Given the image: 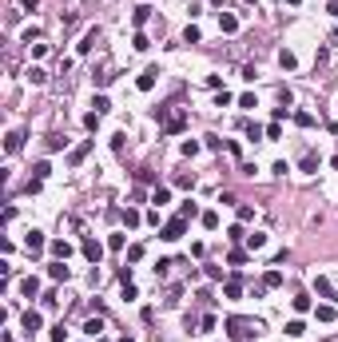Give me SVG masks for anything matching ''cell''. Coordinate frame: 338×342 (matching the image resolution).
Returning a JSON list of instances; mask_svg holds the SVG:
<instances>
[{
	"label": "cell",
	"instance_id": "1",
	"mask_svg": "<svg viewBox=\"0 0 338 342\" xmlns=\"http://www.w3.org/2000/svg\"><path fill=\"white\" fill-rule=\"evenodd\" d=\"M223 330H227V338L243 342V338H259L263 322H259V318H239V314H231V318L223 322Z\"/></svg>",
	"mask_w": 338,
	"mask_h": 342
},
{
	"label": "cell",
	"instance_id": "2",
	"mask_svg": "<svg viewBox=\"0 0 338 342\" xmlns=\"http://www.w3.org/2000/svg\"><path fill=\"white\" fill-rule=\"evenodd\" d=\"M183 235H187V219H183V215L167 219V223H163V231H159V239H163V243H175V239H183Z\"/></svg>",
	"mask_w": 338,
	"mask_h": 342
},
{
	"label": "cell",
	"instance_id": "3",
	"mask_svg": "<svg viewBox=\"0 0 338 342\" xmlns=\"http://www.w3.org/2000/svg\"><path fill=\"white\" fill-rule=\"evenodd\" d=\"M80 251H84V259H88L92 267L104 259V243H96V239H84V243H80Z\"/></svg>",
	"mask_w": 338,
	"mask_h": 342
},
{
	"label": "cell",
	"instance_id": "4",
	"mask_svg": "<svg viewBox=\"0 0 338 342\" xmlns=\"http://www.w3.org/2000/svg\"><path fill=\"white\" fill-rule=\"evenodd\" d=\"M159 76H163V72H159V68H143V72H139V80H135V88H139V92H151V88H155V80H159Z\"/></svg>",
	"mask_w": 338,
	"mask_h": 342
},
{
	"label": "cell",
	"instance_id": "5",
	"mask_svg": "<svg viewBox=\"0 0 338 342\" xmlns=\"http://www.w3.org/2000/svg\"><path fill=\"white\" fill-rule=\"evenodd\" d=\"M314 294H318V298H326V302H338V290H334V283H330V279H322V275L314 279Z\"/></svg>",
	"mask_w": 338,
	"mask_h": 342
},
{
	"label": "cell",
	"instance_id": "6",
	"mask_svg": "<svg viewBox=\"0 0 338 342\" xmlns=\"http://www.w3.org/2000/svg\"><path fill=\"white\" fill-rule=\"evenodd\" d=\"M20 322H24V334H28V338H32V334H36V330L44 326V318H40V310H24V318H20Z\"/></svg>",
	"mask_w": 338,
	"mask_h": 342
},
{
	"label": "cell",
	"instance_id": "7",
	"mask_svg": "<svg viewBox=\"0 0 338 342\" xmlns=\"http://www.w3.org/2000/svg\"><path fill=\"white\" fill-rule=\"evenodd\" d=\"M100 36H104L100 28H88V32H84V40H80V56H88V52L100 44Z\"/></svg>",
	"mask_w": 338,
	"mask_h": 342
},
{
	"label": "cell",
	"instance_id": "8",
	"mask_svg": "<svg viewBox=\"0 0 338 342\" xmlns=\"http://www.w3.org/2000/svg\"><path fill=\"white\" fill-rule=\"evenodd\" d=\"M44 243H48V239H44V231H28V239H24L28 255H40V251H44Z\"/></svg>",
	"mask_w": 338,
	"mask_h": 342
},
{
	"label": "cell",
	"instance_id": "9",
	"mask_svg": "<svg viewBox=\"0 0 338 342\" xmlns=\"http://www.w3.org/2000/svg\"><path fill=\"white\" fill-rule=\"evenodd\" d=\"M219 32H227V36L239 32V16L235 12H219Z\"/></svg>",
	"mask_w": 338,
	"mask_h": 342
},
{
	"label": "cell",
	"instance_id": "10",
	"mask_svg": "<svg viewBox=\"0 0 338 342\" xmlns=\"http://www.w3.org/2000/svg\"><path fill=\"white\" fill-rule=\"evenodd\" d=\"M20 294H24V298H36V294H40V279H36V275L20 279Z\"/></svg>",
	"mask_w": 338,
	"mask_h": 342
},
{
	"label": "cell",
	"instance_id": "11",
	"mask_svg": "<svg viewBox=\"0 0 338 342\" xmlns=\"http://www.w3.org/2000/svg\"><path fill=\"white\" fill-rule=\"evenodd\" d=\"M48 275H52L56 283H68V279H72V267H64V259H56V263L48 267Z\"/></svg>",
	"mask_w": 338,
	"mask_h": 342
},
{
	"label": "cell",
	"instance_id": "12",
	"mask_svg": "<svg viewBox=\"0 0 338 342\" xmlns=\"http://www.w3.org/2000/svg\"><path fill=\"white\" fill-rule=\"evenodd\" d=\"M20 147H24V131H8V139H4V151H8V155H16Z\"/></svg>",
	"mask_w": 338,
	"mask_h": 342
},
{
	"label": "cell",
	"instance_id": "13",
	"mask_svg": "<svg viewBox=\"0 0 338 342\" xmlns=\"http://www.w3.org/2000/svg\"><path fill=\"white\" fill-rule=\"evenodd\" d=\"M92 151V139H84L80 147H72V155H68V167H76V163H84V155Z\"/></svg>",
	"mask_w": 338,
	"mask_h": 342
},
{
	"label": "cell",
	"instance_id": "14",
	"mask_svg": "<svg viewBox=\"0 0 338 342\" xmlns=\"http://www.w3.org/2000/svg\"><path fill=\"white\" fill-rule=\"evenodd\" d=\"M119 219H123V227H139V223H143V215H139L135 207H123V211H119Z\"/></svg>",
	"mask_w": 338,
	"mask_h": 342
},
{
	"label": "cell",
	"instance_id": "15",
	"mask_svg": "<svg viewBox=\"0 0 338 342\" xmlns=\"http://www.w3.org/2000/svg\"><path fill=\"white\" fill-rule=\"evenodd\" d=\"M314 318H318V322H334V318H338L334 302H322V306H318V310H314Z\"/></svg>",
	"mask_w": 338,
	"mask_h": 342
},
{
	"label": "cell",
	"instance_id": "16",
	"mask_svg": "<svg viewBox=\"0 0 338 342\" xmlns=\"http://www.w3.org/2000/svg\"><path fill=\"white\" fill-rule=\"evenodd\" d=\"M147 20H151V8H147V4H139V8L131 12V24H135V28H143Z\"/></svg>",
	"mask_w": 338,
	"mask_h": 342
},
{
	"label": "cell",
	"instance_id": "17",
	"mask_svg": "<svg viewBox=\"0 0 338 342\" xmlns=\"http://www.w3.org/2000/svg\"><path fill=\"white\" fill-rule=\"evenodd\" d=\"M48 247H52V255H56V259H68V255H72V243H64V239H52Z\"/></svg>",
	"mask_w": 338,
	"mask_h": 342
},
{
	"label": "cell",
	"instance_id": "18",
	"mask_svg": "<svg viewBox=\"0 0 338 342\" xmlns=\"http://www.w3.org/2000/svg\"><path fill=\"white\" fill-rule=\"evenodd\" d=\"M279 64L286 68V72H294V68H298V56H294L290 48H282V52H279Z\"/></svg>",
	"mask_w": 338,
	"mask_h": 342
},
{
	"label": "cell",
	"instance_id": "19",
	"mask_svg": "<svg viewBox=\"0 0 338 342\" xmlns=\"http://www.w3.org/2000/svg\"><path fill=\"white\" fill-rule=\"evenodd\" d=\"M28 84L44 88V84H48V72H44V68H28Z\"/></svg>",
	"mask_w": 338,
	"mask_h": 342
},
{
	"label": "cell",
	"instance_id": "20",
	"mask_svg": "<svg viewBox=\"0 0 338 342\" xmlns=\"http://www.w3.org/2000/svg\"><path fill=\"white\" fill-rule=\"evenodd\" d=\"M286 334H290V338H302V334H306V322H302V318H290V322H286Z\"/></svg>",
	"mask_w": 338,
	"mask_h": 342
},
{
	"label": "cell",
	"instance_id": "21",
	"mask_svg": "<svg viewBox=\"0 0 338 342\" xmlns=\"http://www.w3.org/2000/svg\"><path fill=\"white\" fill-rule=\"evenodd\" d=\"M151 203H155V207H167V203H171V191H167V187H155V191H151Z\"/></svg>",
	"mask_w": 338,
	"mask_h": 342
},
{
	"label": "cell",
	"instance_id": "22",
	"mask_svg": "<svg viewBox=\"0 0 338 342\" xmlns=\"http://www.w3.org/2000/svg\"><path fill=\"white\" fill-rule=\"evenodd\" d=\"M247 247H251V251H263V247H267V235H263V231L247 235Z\"/></svg>",
	"mask_w": 338,
	"mask_h": 342
},
{
	"label": "cell",
	"instance_id": "23",
	"mask_svg": "<svg viewBox=\"0 0 338 342\" xmlns=\"http://www.w3.org/2000/svg\"><path fill=\"white\" fill-rule=\"evenodd\" d=\"M290 306H294L298 314H306V310H310V294H294V298H290Z\"/></svg>",
	"mask_w": 338,
	"mask_h": 342
},
{
	"label": "cell",
	"instance_id": "24",
	"mask_svg": "<svg viewBox=\"0 0 338 342\" xmlns=\"http://www.w3.org/2000/svg\"><path fill=\"white\" fill-rule=\"evenodd\" d=\"M298 167L306 171V175H310V171L318 167V151H306V155H302V163H298Z\"/></svg>",
	"mask_w": 338,
	"mask_h": 342
},
{
	"label": "cell",
	"instance_id": "25",
	"mask_svg": "<svg viewBox=\"0 0 338 342\" xmlns=\"http://www.w3.org/2000/svg\"><path fill=\"white\" fill-rule=\"evenodd\" d=\"M223 294H227V298H239V294H243V283H239V279H227Z\"/></svg>",
	"mask_w": 338,
	"mask_h": 342
},
{
	"label": "cell",
	"instance_id": "26",
	"mask_svg": "<svg viewBox=\"0 0 338 342\" xmlns=\"http://www.w3.org/2000/svg\"><path fill=\"white\" fill-rule=\"evenodd\" d=\"M263 286H267V290L282 286V275H279V271H267V275H263Z\"/></svg>",
	"mask_w": 338,
	"mask_h": 342
},
{
	"label": "cell",
	"instance_id": "27",
	"mask_svg": "<svg viewBox=\"0 0 338 342\" xmlns=\"http://www.w3.org/2000/svg\"><path fill=\"white\" fill-rule=\"evenodd\" d=\"M100 330H104V318H88V322H84V334H92V338H96Z\"/></svg>",
	"mask_w": 338,
	"mask_h": 342
},
{
	"label": "cell",
	"instance_id": "28",
	"mask_svg": "<svg viewBox=\"0 0 338 342\" xmlns=\"http://www.w3.org/2000/svg\"><path fill=\"white\" fill-rule=\"evenodd\" d=\"M52 175V167H48V159H40L36 167H32V179H48Z\"/></svg>",
	"mask_w": 338,
	"mask_h": 342
},
{
	"label": "cell",
	"instance_id": "29",
	"mask_svg": "<svg viewBox=\"0 0 338 342\" xmlns=\"http://www.w3.org/2000/svg\"><path fill=\"white\" fill-rule=\"evenodd\" d=\"M183 40H187V44H199V40H203V32H199L195 24H187V32H183Z\"/></svg>",
	"mask_w": 338,
	"mask_h": 342
},
{
	"label": "cell",
	"instance_id": "30",
	"mask_svg": "<svg viewBox=\"0 0 338 342\" xmlns=\"http://www.w3.org/2000/svg\"><path fill=\"white\" fill-rule=\"evenodd\" d=\"M179 215H183V219H195V215H199V207L187 199V203H179Z\"/></svg>",
	"mask_w": 338,
	"mask_h": 342
},
{
	"label": "cell",
	"instance_id": "31",
	"mask_svg": "<svg viewBox=\"0 0 338 342\" xmlns=\"http://www.w3.org/2000/svg\"><path fill=\"white\" fill-rule=\"evenodd\" d=\"M199 219H203V227H207V231H215V227H219V215H215V211H203Z\"/></svg>",
	"mask_w": 338,
	"mask_h": 342
},
{
	"label": "cell",
	"instance_id": "32",
	"mask_svg": "<svg viewBox=\"0 0 338 342\" xmlns=\"http://www.w3.org/2000/svg\"><path fill=\"white\" fill-rule=\"evenodd\" d=\"M267 135V127H259V123H247V139H263Z\"/></svg>",
	"mask_w": 338,
	"mask_h": 342
},
{
	"label": "cell",
	"instance_id": "33",
	"mask_svg": "<svg viewBox=\"0 0 338 342\" xmlns=\"http://www.w3.org/2000/svg\"><path fill=\"white\" fill-rule=\"evenodd\" d=\"M207 330H215V314H203L199 318V334H207Z\"/></svg>",
	"mask_w": 338,
	"mask_h": 342
},
{
	"label": "cell",
	"instance_id": "34",
	"mask_svg": "<svg viewBox=\"0 0 338 342\" xmlns=\"http://www.w3.org/2000/svg\"><path fill=\"white\" fill-rule=\"evenodd\" d=\"M92 108H96L100 115H104V112H112V104H108V96H96V100H92Z\"/></svg>",
	"mask_w": 338,
	"mask_h": 342
},
{
	"label": "cell",
	"instance_id": "35",
	"mask_svg": "<svg viewBox=\"0 0 338 342\" xmlns=\"http://www.w3.org/2000/svg\"><path fill=\"white\" fill-rule=\"evenodd\" d=\"M84 127H88V131H96V127H100V112H88V115H84Z\"/></svg>",
	"mask_w": 338,
	"mask_h": 342
},
{
	"label": "cell",
	"instance_id": "36",
	"mask_svg": "<svg viewBox=\"0 0 338 342\" xmlns=\"http://www.w3.org/2000/svg\"><path fill=\"white\" fill-rule=\"evenodd\" d=\"M294 123H298V127H310V123H314V115H310V112H294Z\"/></svg>",
	"mask_w": 338,
	"mask_h": 342
},
{
	"label": "cell",
	"instance_id": "37",
	"mask_svg": "<svg viewBox=\"0 0 338 342\" xmlns=\"http://www.w3.org/2000/svg\"><path fill=\"white\" fill-rule=\"evenodd\" d=\"M251 219H255V207L243 203V207H239V223H251Z\"/></svg>",
	"mask_w": 338,
	"mask_h": 342
},
{
	"label": "cell",
	"instance_id": "38",
	"mask_svg": "<svg viewBox=\"0 0 338 342\" xmlns=\"http://www.w3.org/2000/svg\"><path fill=\"white\" fill-rule=\"evenodd\" d=\"M167 267H175V263H171V259H159V263H155V279H163V275H167Z\"/></svg>",
	"mask_w": 338,
	"mask_h": 342
},
{
	"label": "cell",
	"instance_id": "39",
	"mask_svg": "<svg viewBox=\"0 0 338 342\" xmlns=\"http://www.w3.org/2000/svg\"><path fill=\"white\" fill-rule=\"evenodd\" d=\"M227 239H231V243H239V239H247V231H243V227H239V223H235V227L227 231Z\"/></svg>",
	"mask_w": 338,
	"mask_h": 342
},
{
	"label": "cell",
	"instance_id": "40",
	"mask_svg": "<svg viewBox=\"0 0 338 342\" xmlns=\"http://www.w3.org/2000/svg\"><path fill=\"white\" fill-rule=\"evenodd\" d=\"M64 143H68V139H64V135H48V151H60V147H64Z\"/></svg>",
	"mask_w": 338,
	"mask_h": 342
},
{
	"label": "cell",
	"instance_id": "41",
	"mask_svg": "<svg viewBox=\"0 0 338 342\" xmlns=\"http://www.w3.org/2000/svg\"><path fill=\"white\" fill-rule=\"evenodd\" d=\"M32 40H40V28L32 24V28H24V44H32Z\"/></svg>",
	"mask_w": 338,
	"mask_h": 342
},
{
	"label": "cell",
	"instance_id": "42",
	"mask_svg": "<svg viewBox=\"0 0 338 342\" xmlns=\"http://www.w3.org/2000/svg\"><path fill=\"white\" fill-rule=\"evenodd\" d=\"M131 44H135V48H139V52H143V48H151V40H147V36H143V32H135V40H131Z\"/></svg>",
	"mask_w": 338,
	"mask_h": 342
},
{
	"label": "cell",
	"instance_id": "43",
	"mask_svg": "<svg viewBox=\"0 0 338 342\" xmlns=\"http://www.w3.org/2000/svg\"><path fill=\"white\" fill-rule=\"evenodd\" d=\"M183 155H199V143L195 139H183Z\"/></svg>",
	"mask_w": 338,
	"mask_h": 342
},
{
	"label": "cell",
	"instance_id": "44",
	"mask_svg": "<svg viewBox=\"0 0 338 342\" xmlns=\"http://www.w3.org/2000/svg\"><path fill=\"white\" fill-rule=\"evenodd\" d=\"M139 259H143V247H139V243H135V247H131V251H127V263H139Z\"/></svg>",
	"mask_w": 338,
	"mask_h": 342
},
{
	"label": "cell",
	"instance_id": "45",
	"mask_svg": "<svg viewBox=\"0 0 338 342\" xmlns=\"http://www.w3.org/2000/svg\"><path fill=\"white\" fill-rule=\"evenodd\" d=\"M227 263H231V267H243V263H247V255H243V251H231V259H227Z\"/></svg>",
	"mask_w": 338,
	"mask_h": 342
},
{
	"label": "cell",
	"instance_id": "46",
	"mask_svg": "<svg viewBox=\"0 0 338 342\" xmlns=\"http://www.w3.org/2000/svg\"><path fill=\"white\" fill-rule=\"evenodd\" d=\"M267 139H282V127H279V119H275V123L267 127Z\"/></svg>",
	"mask_w": 338,
	"mask_h": 342
},
{
	"label": "cell",
	"instance_id": "47",
	"mask_svg": "<svg viewBox=\"0 0 338 342\" xmlns=\"http://www.w3.org/2000/svg\"><path fill=\"white\" fill-rule=\"evenodd\" d=\"M123 139H127V135H123V131H115V135H112V151H123Z\"/></svg>",
	"mask_w": 338,
	"mask_h": 342
},
{
	"label": "cell",
	"instance_id": "48",
	"mask_svg": "<svg viewBox=\"0 0 338 342\" xmlns=\"http://www.w3.org/2000/svg\"><path fill=\"white\" fill-rule=\"evenodd\" d=\"M48 338H52V342H64V338H68V330H64V326H52V334H48Z\"/></svg>",
	"mask_w": 338,
	"mask_h": 342
},
{
	"label": "cell",
	"instance_id": "49",
	"mask_svg": "<svg viewBox=\"0 0 338 342\" xmlns=\"http://www.w3.org/2000/svg\"><path fill=\"white\" fill-rule=\"evenodd\" d=\"M20 8H24V12H36V8H40V0H20Z\"/></svg>",
	"mask_w": 338,
	"mask_h": 342
},
{
	"label": "cell",
	"instance_id": "50",
	"mask_svg": "<svg viewBox=\"0 0 338 342\" xmlns=\"http://www.w3.org/2000/svg\"><path fill=\"white\" fill-rule=\"evenodd\" d=\"M330 16H338V0H330Z\"/></svg>",
	"mask_w": 338,
	"mask_h": 342
},
{
	"label": "cell",
	"instance_id": "51",
	"mask_svg": "<svg viewBox=\"0 0 338 342\" xmlns=\"http://www.w3.org/2000/svg\"><path fill=\"white\" fill-rule=\"evenodd\" d=\"M119 342H135V338H131V334H123V338H119Z\"/></svg>",
	"mask_w": 338,
	"mask_h": 342
},
{
	"label": "cell",
	"instance_id": "52",
	"mask_svg": "<svg viewBox=\"0 0 338 342\" xmlns=\"http://www.w3.org/2000/svg\"><path fill=\"white\" fill-rule=\"evenodd\" d=\"M4 342H16V338H12V334H4Z\"/></svg>",
	"mask_w": 338,
	"mask_h": 342
},
{
	"label": "cell",
	"instance_id": "53",
	"mask_svg": "<svg viewBox=\"0 0 338 342\" xmlns=\"http://www.w3.org/2000/svg\"><path fill=\"white\" fill-rule=\"evenodd\" d=\"M286 4H302V0H286Z\"/></svg>",
	"mask_w": 338,
	"mask_h": 342
},
{
	"label": "cell",
	"instance_id": "54",
	"mask_svg": "<svg viewBox=\"0 0 338 342\" xmlns=\"http://www.w3.org/2000/svg\"><path fill=\"white\" fill-rule=\"evenodd\" d=\"M211 4H223V0H211Z\"/></svg>",
	"mask_w": 338,
	"mask_h": 342
},
{
	"label": "cell",
	"instance_id": "55",
	"mask_svg": "<svg viewBox=\"0 0 338 342\" xmlns=\"http://www.w3.org/2000/svg\"><path fill=\"white\" fill-rule=\"evenodd\" d=\"M243 4H255V0H243Z\"/></svg>",
	"mask_w": 338,
	"mask_h": 342
}]
</instances>
